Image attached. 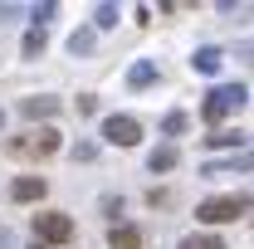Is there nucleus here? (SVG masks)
I'll use <instances>...</instances> for the list:
<instances>
[{
	"label": "nucleus",
	"instance_id": "f257e3e1",
	"mask_svg": "<svg viewBox=\"0 0 254 249\" xmlns=\"http://www.w3.org/2000/svg\"><path fill=\"white\" fill-rule=\"evenodd\" d=\"M64 142L54 127H30V132H20V137H10L5 142V152L15 156V161H44V156H54Z\"/></svg>",
	"mask_w": 254,
	"mask_h": 249
},
{
	"label": "nucleus",
	"instance_id": "f03ea898",
	"mask_svg": "<svg viewBox=\"0 0 254 249\" xmlns=\"http://www.w3.org/2000/svg\"><path fill=\"white\" fill-rule=\"evenodd\" d=\"M240 215H250V195H245V190H235V195H210V200L195 205V220H200V225H225V220H240Z\"/></svg>",
	"mask_w": 254,
	"mask_h": 249
},
{
	"label": "nucleus",
	"instance_id": "7ed1b4c3",
	"mask_svg": "<svg viewBox=\"0 0 254 249\" xmlns=\"http://www.w3.org/2000/svg\"><path fill=\"white\" fill-rule=\"evenodd\" d=\"M245 83H220V88H210L205 93V108H200V118L205 123H220V118H230V113H240L245 108Z\"/></svg>",
	"mask_w": 254,
	"mask_h": 249
},
{
	"label": "nucleus",
	"instance_id": "20e7f679",
	"mask_svg": "<svg viewBox=\"0 0 254 249\" xmlns=\"http://www.w3.org/2000/svg\"><path fill=\"white\" fill-rule=\"evenodd\" d=\"M68 240H73V220L64 210L34 215V245H68Z\"/></svg>",
	"mask_w": 254,
	"mask_h": 249
},
{
	"label": "nucleus",
	"instance_id": "39448f33",
	"mask_svg": "<svg viewBox=\"0 0 254 249\" xmlns=\"http://www.w3.org/2000/svg\"><path fill=\"white\" fill-rule=\"evenodd\" d=\"M103 142H113V147H137V142H142V123H137L132 113H113V118H103Z\"/></svg>",
	"mask_w": 254,
	"mask_h": 249
},
{
	"label": "nucleus",
	"instance_id": "423d86ee",
	"mask_svg": "<svg viewBox=\"0 0 254 249\" xmlns=\"http://www.w3.org/2000/svg\"><path fill=\"white\" fill-rule=\"evenodd\" d=\"M44 190H49V181H44V176H20V181L10 186V195H15L20 205H30V200H39Z\"/></svg>",
	"mask_w": 254,
	"mask_h": 249
},
{
	"label": "nucleus",
	"instance_id": "0eeeda50",
	"mask_svg": "<svg viewBox=\"0 0 254 249\" xmlns=\"http://www.w3.org/2000/svg\"><path fill=\"white\" fill-rule=\"evenodd\" d=\"M20 113H25V118H54V113H59V98H49V93L20 98Z\"/></svg>",
	"mask_w": 254,
	"mask_h": 249
},
{
	"label": "nucleus",
	"instance_id": "6e6552de",
	"mask_svg": "<svg viewBox=\"0 0 254 249\" xmlns=\"http://www.w3.org/2000/svg\"><path fill=\"white\" fill-rule=\"evenodd\" d=\"M220 63H225V54L215 44H200V49L190 54V68H195V73H220Z\"/></svg>",
	"mask_w": 254,
	"mask_h": 249
},
{
	"label": "nucleus",
	"instance_id": "1a4fd4ad",
	"mask_svg": "<svg viewBox=\"0 0 254 249\" xmlns=\"http://www.w3.org/2000/svg\"><path fill=\"white\" fill-rule=\"evenodd\" d=\"M108 245L113 249H142V230L137 225H113L108 230Z\"/></svg>",
	"mask_w": 254,
	"mask_h": 249
},
{
	"label": "nucleus",
	"instance_id": "9d476101",
	"mask_svg": "<svg viewBox=\"0 0 254 249\" xmlns=\"http://www.w3.org/2000/svg\"><path fill=\"white\" fill-rule=\"evenodd\" d=\"M254 166V152H240V156H225V161H210L205 176H225V171H250Z\"/></svg>",
	"mask_w": 254,
	"mask_h": 249
},
{
	"label": "nucleus",
	"instance_id": "9b49d317",
	"mask_svg": "<svg viewBox=\"0 0 254 249\" xmlns=\"http://www.w3.org/2000/svg\"><path fill=\"white\" fill-rule=\"evenodd\" d=\"M127 83H132V88H147V83H157V63L137 59L132 68H127Z\"/></svg>",
	"mask_w": 254,
	"mask_h": 249
},
{
	"label": "nucleus",
	"instance_id": "f8f14e48",
	"mask_svg": "<svg viewBox=\"0 0 254 249\" xmlns=\"http://www.w3.org/2000/svg\"><path fill=\"white\" fill-rule=\"evenodd\" d=\"M205 142H210V147H245V132H240V127H235V132H230V127H220V132H210Z\"/></svg>",
	"mask_w": 254,
	"mask_h": 249
},
{
	"label": "nucleus",
	"instance_id": "ddd939ff",
	"mask_svg": "<svg viewBox=\"0 0 254 249\" xmlns=\"http://www.w3.org/2000/svg\"><path fill=\"white\" fill-rule=\"evenodd\" d=\"M176 249H225V240L220 235H186Z\"/></svg>",
	"mask_w": 254,
	"mask_h": 249
},
{
	"label": "nucleus",
	"instance_id": "4468645a",
	"mask_svg": "<svg viewBox=\"0 0 254 249\" xmlns=\"http://www.w3.org/2000/svg\"><path fill=\"white\" fill-rule=\"evenodd\" d=\"M147 166H152V171H171V166H176V147H157V152L147 156Z\"/></svg>",
	"mask_w": 254,
	"mask_h": 249
},
{
	"label": "nucleus",
	"instance_id": "2eb2a0df",
	"mask_svg": "<svg viewBox=\"0 0 254 249\" xmlns=\"http://www.w3.org/2000/svg\"><path fill=\"white\" fill-rule=\"evenodd\" d=\"M20 54H25V59H39V54H44V30H30V34H25Z\"/></svg>",
	"mask_w": 254,
	"mask_h": 249
},
{
	"label": "nucleus",
	"instance_id": "dca6fc26",
	"mask_svg": "<svg viewBox=\"0 0 254 249\" xmlns=\"http://www.w3.org/2000/svg\"><path fill=\"white\" fill-rule=\"evenodd\" d=\"M93 25H98V30H113V25H118V5H98V10H93Z\"/></svg>",
	"mask_w": 254,
	"mask_h": 249
},
{
	"label": "nucleus",
	"instance_id": "f3484780",
	"mask_svg": "<svg viewBox=\"0 0 254 249\" xmlns=\"http://www.w3.org/2000/svg\"><path fill=\"white\" fill-rule=\"evenodd\" d=\"M93 49V30H78V34H68V54H88Z\"/></svg>",
	"mask_w": 254,
	"mask_h": 249
},
{
	"label": "nucleus",
	"instance_id": "a211bd4d",
	"mask_svg": "<svg viewBox=\"0 0 254 249\" xmlns=\"http://www.w3.org/2000/svg\"><path fill=\"white\" fill-rule=\"evenodd\" d=\"M161 132H166V137H181V132H186V113H166Z\"/></svg>",
	"mask_w": 254,
	"mask_h": 249
},
{
	"label": "nucleus",
	"instance_id": "6ab92c4d",
	"mask_svg": "<svg viewBox=\"0 0 254 249\" xmlns=\"http://www.w3.org/2000/svg\"><path fill=\"white\" fill-rule=\"evenodd\" d=\"M54 10H59L54 0H44V5H34V30H44V20H54Z\"/></svg>",
	"mask_w": 254,
	"mask_h": 249
},
{
	"label": "nucleus",
	"instance_id": "aec40b11",
	"mask_svg": "<svg viewBox=\"0 0 254 249\" xmlns=\"http://www.w3.org/2000/svg\"><path fill=\"white\" fill-rule=\"evenodd\" d=\"M93 156H98L93 142H78V147H73V161H93Z\"/></svg>",
	"mask_w": 254,
	"mask_h": 249
},
{
	"label": "nucleus",
	"instance_id": "412c9836",
	"mask_svg": "<svg viewBox=\"0 0 254 249\" xmlns=\"http://www.w3.org/2000/svg\"><path fill=\"white\" fill-rule=\"evenodd\" d=\"M0 249H15V235H10L5 225H0Z\"/></svg>",
	"mask_w": 254,
	"mask_h": 249
},
{
	"label": "nucleus",
	"instance_id": "4be33fe9",
	"mask_svg": "<svg viewBox=\"0 0 254 249\" xmlns=\"http://www.w3.org/2000/svg\"><path fill=\"white\" fill-rule=\"evenodd\" d=\"M0 127H5V113H0Z\"/></svg>",
	"mask_w": 254,
	"mask_h": 249
},
{
	"label": "nucleus",
	"instance_id": "5701e85b",
	"mask_svg": "<svg viewBox=\"0 0 254 249\" xmlns=\"http://www.w3.org/2000/svg\"><path fill=\"white\" fill-rule=\"evenodd\" d=\"M34 249H44V245H34Z\"/></svg>",
	"mask_w": 254,
	"mask_h": 249
}]
</instances>
